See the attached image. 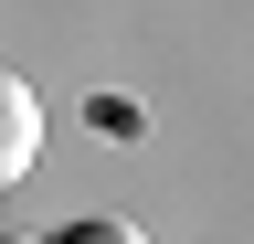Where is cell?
Instances as JSON below:
<instances>
[{
    "instance_id": "obj_3",
    "label": "cell",
    "mask_w": 254,
    "mask_h": 244,
    "mask_svg": "<svg viewBox=\"0 0 254 244\" xmlns=\"http://www.w3.org/2000/svg\"><path fill=\"white\" fill-rule=\"evenodd\" d=\"M0 244H21V234H0Z\"/></svg>"
},
{
    "instance_id": "obj_1",
    "label": "cell",
    "mask_w": 254,
    "mask_h": 244,
    "mask_svg": "<svg viewBox=\"0 0 254 244\" xmlns=\"http://www.w3.org/2000/svg\"><path fill=\"white\" fill-rule=\"evenodd\" d=\"M43 160V106H32V85L21 75H0V191Z\"/></svg>"
},
{
    "instance_id": "obj_2",
    "label": "cell",
    "mask_w": 254,
    "mask_h": 244,
    "mask_svg": "<svg viewBox=\"0 0 254 244\" xmlns=\"http://www.w3.org/2000/svg\"><path fill=\"white\" fill-rule=\"evenodd\" d=\"M64 244H138V223H74Z\"/></svg>"
}]
</instances>
